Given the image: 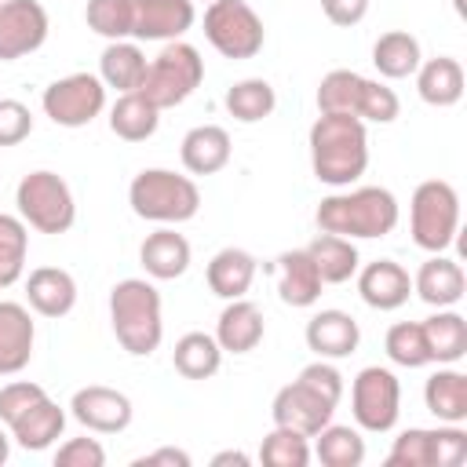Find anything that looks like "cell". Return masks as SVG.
<instances>
[{
  "mask_svg": "<svg viewBox=\"0 0 467 467\" xmlns=\"http://www.w3.org/2000/svg\"><path fill=\"white\" fill-rule=\"evenodd\" d=\"M412 292L427 303V306H456L467 292V277H463V266L441 252H434L412 277Z\"/></svg>",
  "mask_w": 467,
  "mask_h": 467,
  "instance_id": "obj_23",
  "label": "cell"
},
{
  "mask_svg": "<svg viewBox=\"0 0 467 467\" xmlns=\"http://www.w3.org/2000/svg\"><path fill=\"white\" fill-rule=\"evenodd\" d=\"M26 252H29V226L22 215L0 212V288H11L26 274Z\"/></svg>",
  "mask_w": 467,
  "mask_h": 467,
  "instance_id": "obj_38",
  "label": "cell"
},
{
  "mask_svg": "<svg viewBox=\"0 0 467 467\" xmlns=\"http://www.w3.org/2000/svg\"><path fill=\"white\" fill-rule=\"evenodd\" d=\"M248 467L252 460H248V452H241V449H223V452H215L212 456V467Z\"/></svg>",
  "mask_w": 467,
  "mask_h": 467,
  "instance_id": "obj_48",
  "label": "cell"
},
{
  "mask_svg": "<svg viewBox=\"0 0 467 467\" xmlns=\"http://www.w3.org/2000/svg\"><path fill=\"white\" fill-rule=\"evenodd\" d=\"M69 416L95 434H120V431H128L135 409H131V398L124 390L88 383L69 398Z\"/></svg>",
  "mask_w": 467,
  "mask_h": 467,
  "instance_id": "obj_15",
  "label": "cell"
},
{
  "mask_svg": "<svg viewBox=\"0 0 467 467\" xmlns=\"http://www.w3.org/2000/svg\"><path fill=\"white\" fill-rule=\"evenodd\" d=\"M128 204L146 223L179 226L201 212V190L190 175L171 168H142L128 186Z\"/></svg>",
  "mask_w": 467,
  "mask_h": 467,
  "instance_id": "obj_4",
  "label": "cell"
},
{
  "mask_svg": "<svg viewBox=\"0 0 467 467\" xmlns=\"http://www.w3.org/2000/svg\"><path fill=\"white\" fill-rule=\"evenodd\" d=\"M33 131V113L18 99H0V146H18Z\"/></svg>",
  "mask_w": 467,
  "mask_h": 467,
  "instance_id": "obj_43",
  "label": "cell"
},
{
  "mask_svg": "<svg viewBox=\"0 0 467 467\" xmlns=\"http://www.w3.org/2000/svg\"><path fill=\"white\" fill-rule=\"evenodd\" d=\"M339 405H332L321 390H314L310 383H303L299 376L292 383H285L277 394H274V405H270V416H274V427H292L306 438H314L325 423H332V412Z\"/></svg>",
  "mask_w": 467,
  "mask_h": 467,
  "instance_id": "obj_14",
  "label": "cell"
},
{
  "mask_svg": "<svg viewBox=\"0 0 467 467\" xmlns=\"http://www.w3.org/2000/svg\"><path fill=\"white\" fill-rule=\"evenodd\" d=\"M204 80V58L193 44L186 40H168L157 58L146 66V77L135 91H142L157 109L182 106Z\"/></svg>",
  "mask_w": 467,
  "mask_h": 467,
  "instance_id": "obj_7",
  "label": "cell"
},
{
  "mask_svg": "<svg viewBox=\"0 0 467 467\" xmlns=\"http://www.w3.org/2000/svg\"><path fill=\"white\" fill-rule=\"evenodd\" d=\"M306 146L314 179L332 190L354 186L368 168V128L350 113H317Z\"/></svg>",
  "mask_w": 467,
  "mask_h": 467,
  "instance_id": "obj_1",
  "label": "cell"
},
{
  "mask_svg": "<svg viewBox=\"0 0 467 467\" xmlns=\"http://www.w3.org/2000/svg\"><path fill=\"white\" fill-rule=\"evenodd\" d=\"M314 456L325 467H361L365 463V438L350 423H325L314 434Z\"/></svg>",
  "mask_w": 467,
  "mask_h": 467,
  "instance_id": "obj_36",
  "label": "cell"
},
{
  "mask_svg": "<svg viewBox=\"0 0 467 467\" xmlns=\"http://www.w3.org/2000/svg\"><path fill=\"white\" fill-rule=\"evenodd\" d=\"M146 55L135 40H109L99 55V80L117 91H135L146 77Z\"/></svg>",
  "mask_w": 467,
  "mask_h": 467,
  "instance_id": "obj_31",
  "label": "cell"
},
{
  "mask_svg": "<svg viewBox=\"0 0 467 467\" xmlns=\"http://www.w3.org/2000/svg\"><path fill=\"white\" fill-rule=\"evenodd\" d=\"M423 62V51H420V40L405 29H390V33H379V40L372 44V66L383 80H405L420 69Z\"/></svg>",
  "mask_w": 467,
  "mask_h": 467,
  "instance_id": "obj_30",
  "label": "cell"
},
{
  "mask_svg": "<svg viewBox=\"0 0 467 467\" xmlns=\"http://www.w3.org/2000/svg\"><path fill=\"white\" fill-rule=\"evenodd\" d=\"M193 4H212V0H193Z\"/></svg>",
  "mask_w": 467,
  "mask_h": 467,
  "instance_id": "obj_50",
  "label": "cell"
},
{
  "mask_svg": "<svg viewBox=\"0 0 467 467\" xmlns=\"http://www.w3.org/2000/svg\"><path fill=\"white\" fill-rule=\"evenodd\" d=\"M266 336V321L263 310L252 299H226L219 321H215V343L223 347V354H252Z\"/></svg>",
  "mask_w": 467,
  "mask_h": 467,
  "instance_id": "obj_19",
  "label": "cell"
},
{
  "mask_svg": "<svg viewBox=\"0 0 467 467\" xmlns=\"http://www.w3.org/2000/svg\"><path fill=\"white\" fill-rule=\"evenodd\" d=\"M416 77V91L427 106H438V109H449L463 99V66L460 58L452 55H438V58H427L420 62V69L412 73Z\"/></svg>",
  "mask_w": 467,
  "mask_h": 467,
  "instance_id": "obj_28",
  "label": "cell"
},
{
  "mask_svg": "<svg viewBox=\"0 0 467 467\" xmlns=\"http://www.w3.org/2000/svg\"><path fill=\"white\" fill-rule=\"evenodd\" d=\"M84 22L91 33L106 40H131L135 29V0H88Z\"/></svg>",
  "mask_w": 467,
  "mask_h": 467,
  "instance_id": "obj_39",
  "label": "cell"
},
{
  "mask_svg": "<svg viewBox=\"0 0 467 467\" xmlns=\"http://www.w3.org/2000/svg\"><path fill=\"white\" fill-rule=\"evenodd\" d=\"M26 303L40 317H66L77 306V281L62 266H36L26 277Z\"/></svg>",
  "mask_w": 467,
  "mask_h": 467,
  "instance_id": "obj_21",
  "label": "cell"
},
{
  "mask_svg": "<svg viewBox=\"0 0 467 467\" xmlns=\"http://www.w3.org/2000/svg\"><path fill=\"white\" fill-rule=\"evenodd\" d=\"M190 452L186 449H175V445H164V449H153L146 456L135 460V467H190Z\"/></svg>",
  "mask_w": 467,
  "mask_h": 467,
  "instance_id": "obj_47",
  "label": "cell"
},
{
  "mask_svg": "<svg viewBox=\"0 0 467 467\" xmlns=\"http://www.w3.org/2000/svg\"><path fill=\"white\" fill-rule=\"evenodd\" d=\"M306 252H310V259H314V266H317V274H321L325 285H343V281H350V277L358 274V266H361L358 244H354L350 237H339V234H325V230H321V234L306 244Z\"/></svg>",
  "mask_w": 467,
  "mask_h": 467,
  "instance_id": "obj_33",
  "label": "cell"
},
{
  "mask_svg": "<svg viewBox=\"0 0 467 467\" xmlns=\"http://www.w3.org/2000/svg\"><path fill=\"white\" fill-rule=\"evenodd\" d=\"M423 401L438 423H463L467 420V376L452 365H441L438 372L427 376Z\"/></svg>",
  "mask_w": 467,
  "mask_h": 467,
  "instance_id": "obj_29",
  "label": "cell"
},
{
  "mask_svg": "<svg viewBox=\"0 0 467 467\" xmlns=\"http://www.w3.org/2000/svg\"><path fill=\"white\" fill-rule=\"evenodd\" d=\"M299 379H303V383H310L314 390H321V394H325L332 405H339V401H343L347 383H343V372H339L332 361H325V358L310 361L306 368H299Z\"/></svg>",
  "mask_w": 467,
  "mask_h": 467,
  "instance_id": "obj_44",
  "label": "cell"
},
{
  "mask_svg": "<svg viewBox=\"0 0 467 467\" xmlns=\"http://www.w3.org/2000/svg\"><path fill=\"white\" fill-rule=\"evenodd\" d=\"M197 22L193 0H135V40H182Z\"/></svg>",
  "mask_w": 467,
  "mask_h": 467,
  "instance_id": "obj_16",
  "label": "cell"
},
{
  "mask_svg": "<svg viewBox=\"0 0 467 467\" xmlns=\"http://www.w3.org/2000/svg\"><path fill=\"white\" fill-rule=\"evenodd\" d=\"M7 456H11V431L0 427V467L7 463Z\"/></svg>",
  "mask_w": 467,
  "mask_h": 467,
  "instance_id": "obj_49",
  "label": "cell"
},
{
  "mask_svg": "<svg viewBox=\"0 0 467 467\" xmlns=\"http://www.w3.org/2000/svg\"><path fill=\"white\" fill-rule=\"evenodd\" d=\"M321 11H325V18L332 26L350 29L368 15V0H321Z\"/></svg>",
  "mask_w": 467,
  "mask_h": 467,
  "instance_id": "obj_46",
  "label": "cell"
},
{
  "mask_svg": "<svg viewBox=\"0 0 467 467\" xmlns=\"http://www.w3.org/2000/svg\"><path fill=\"white\" fill-rule=\"evenodd\" d=\"M47 390L40 387V383H33V379H11V383H4L0 387V423L7 427V423H15L29 405H36L40 398H44Z\"/></svg>",
  "mask_w": 467,
  "mask_h": 467,
  "instance_id": "obj_42",
  "label": "cell"
},
{
  "mask_svg": "<svg viewBox=\"0 0 467 467\" xmlns=\"http://www.w3.org/2000/svg\"><path fill=\"white\" fill-rule=\"evenodd\" d=\"M230 131L219 124H197L182 135L179 157L190 175H215L230 164Z\"/></svg>",
  "mask_w": 467,
  "mask_h": 467,
  "instance_id": "obj_25",
  "label": "cell"
},
{
  "mask_svg": "<svg viewBox=\"0 0 467 467\" xmlns=\"http://www.w3.org/2000/svg\"><path fill=\"white\" fill-rule=\"evenodd\" d=\"M171 365L182 379H212L223 365V347L208 332H186L175 339Z\"/></svg>",
  "mask_w": 467,
  "mask_h": 467,
  "instance_id": "obj_35",
  "label": "cell"
},
{
  "mask_svg": "<svg viewBox=\"0 0 467 467\" xmlns=\"http://www.w3.org/2000/svg\"><path fill=\"white\" fill-rule=\"evenodd\" d=\"M358 296L365 299V306L372 310H398L409 303L412 296V277L401 263L394 259H376V263H365L358 266Z\"/></svg>",
  "mask_w": 467,
  "mask_h": 467,
  "instance_id": "obj_17",
  "label": "cell"
},
{
  "mask_svg": "<svg viewBox=\"0 0 467 467\" xmlns=\"http://www.w3.org/2000/svg\"><path fill=\"white\" fill-rule=\"evenodd\" d=\"M47 11L40 0H0V62L33 55L47 40Z\"/></svg>",
  "mask_w": 467,
  "mask_h": 467,
  "instance_id": "obj_13",
  "label": "cell"
},
{
  "mask_svg": "<svg viewBox=\"0 0 467 467\" xmlns=\"http://www.w3.org/2000/svg\"><path fill=\"white\" fill-rule=\"evenodd\" d=\"M7 431H11V441L15 445H22L29 452H44V449H51L62 438V431H66V409L44 394L15 423H7Z\"/></svg>",
  "mask_w": 467,
  "mask_h": 467,
  "instance_id": "obj_26",
  "label": "cell"
},
{
  "mask_svg": "<svg viewBox=\"0 0 467 467\" xmlns=\"http://www.w3.org/2000/svg\"><path fill=\"white\" fill-rule=\"evenodd\" d=\"M223 102H226V113H230L234 120H241V124H259L263 117L274 113V106H277V91H274L270 80H263V77H248V80H237V84L226 91Z\"/></svg>",
  "mask_w": 467,
  "mask_h": 467,
  "instance_id": "obj_37",
  "label": "cell"
},
{
  "mask_svg": "<svg viewBox=\"0 0 467 467\" xmlns=\"http://www.w3.org/2000/svg\"><path fill=\"white\" fill-rule=\"evenodd\" d=\"M106 449L95 438H69L55 449V467H102Z\"/></svg>",
  "mask_w": 467,
  "mask_h": 467,
  "instance_id": "obj_45",
  "label": "cell"
},
{
  "mask_svg": "<svg viewBox=\"0 0 467 467\" xmlns=\"http://www.w3.org/2000/svg\"><path fill=\"white\" fill-rule=\"evenodd\" d=\"M317 113H350L365 124H390L401 113L394 88L354 69H328L317 84Z\"/></svg>",
  "mask_w": 467,
  "mask_h": 467,
  "instance_id": "obj_5",
  "label": "cell"
},
{
  "mask_svg": "<svg viewBox=\"0 0 467 467\" xmlns=\"http://www.w3.org/2000/svg\"><path fill=\"white\" fill-rule=\"evenodd\" d=\"M383 350L401 368H423V365H431V354H427V339H423L420 321H398V325H390L387 328V339H383Z\"/></svg>",
  "mask_w": 467,
  "mask_h": 467,
  "instance_id": "obj_41",
  "label": "cell"
},
{
  "mask_svg": "<svg viewBox=\"0 0 467 467\" xmlns=\"http://www.w3.org/2000/svg\"><path fill=\"white\" fill-rule=\"evenodd\" d=\"M15 204H18L22 223L33 226L36 234H66L77 219V201H73L69 182L47 168L18 179Z\"/></svg>",
  "mask_w": 467,
  "mask_h": 467,
  "instance_id": "obj_8",
  "label": "cell"
},
{
  "mask_svg": "<svg viewBox=\"0 0 467 467\" xmlns=\"http://www.w3.org/2000/svg\"><path fill=\"white\" fill-rule=\"evenodd\" d=\"M204 40L223 58H255L266 44V29L248 0H212L204 4Z\"/></svg>",
  "mask_w": 467,
  "mask_h": 467,
  "instance_id": "obj_9",
  "label": "cell"
},
{
  "mask_svg": "<svg viewBox=\"0 0 467 467\" xmlns=\"http://www.w3.org/2000/svg\"><path fill=\"white\" fill-rule=\"evenodd\" d=\"M310 456V438L292 427H274L259 445V460L266 467H306Z\"/></svg>",
  "mask_w": 467,
  "mask_h": 467,
  "instance_id": "obj_40",
  "label": "cell"
},
{
  "mask_svg": "<svg viewBox=\"0 0 467 467\" xmlns=\"http://www.w3.org/2000/svg\"><path fill=\"white\" fill-rule=\"evenodd\" d=\"M190 241L182 234H175L171 226H161L153 234H146V241L139 244V263L153 281H175L190 270Z\"/></svg>",
  "mask_w": 467,
  "mask_h": 467,
  "instance_id": "obj_24",
  "label": "cell"
},
{
  "mask_svg": "<svg viewBox=\"0 0 467 467\" xmlns=\"http://www.w3.org/2000/svg\"><path fill=\"white\" fill-rule=\"evenodd\" d=\"M409 234L423 252H445L460 234V193L445 179H427L409 201Z\"/></svg>",
  "mask_w": 467,
  "mask_h": 467,
  "instance_id": "obj_6",
  "label": "cell"
},
{
  "mask_svg": "<svg viewBox=\"0 0 467 467\" xmlns=\"http://www.w3.org/2000/svg\"><path fill=\"white\" fill-rule=\"evenodd\" d=\"M303 336H306V347L325 361L350 358L358 350V343H361V328L347 310H317L306 321Z\"/></svg>",
  "mask_w": 467,
  "mask_h": 467,
  "instance_id": "obj_20",
  "label": "cell"
},
{
  "mask_svg": "<svg viewBox=\"0 0 467 467\" xmlns=\"http://www.w3.org/2000/svg\"><path fill=\"white\" fill-rule=\"evenodd\" d=\"M161 124V109L142 91H120L109 109V131L124 142H146Z\"/></svg>",
  "mask_w": 467,
  "mask_h": 467,
  "instance_id": "obj_32",
  "label": "cell"
},
{
  "mask_svg": "<svg viewBox=\"0 0 467 467\" xmlns=\"http://www.w3.org/2000/svg\"><path fill=\"white\" fill-rule=\"evenodd\" d=\"M109 325L131 358H150L164 339L161 292L146 277H124L109 292Z\"/></svg>",
  "mask_w": 467,
  "mask_h": 467,
  "instance_id": "obj_3",
  "label": "cell"
},
{
  "mask_svg": "<svg viewBox=\"0 0 467 467\" xmlns=\"http://www.w3.org/2000/svg\"><path fill=\"white\" fill-rule=\"evenodd\" d=\"M255 255L248 248H237V244H226L219 248L212 259H208V270H204V281L208 288L219 296V299H241L252 281H255Z\"/></svg>",
  "mask_w": 467,
  "mask_h": 467,
  "instance_id": "obj_27",
  "label": "cell"
},
{
  "mask_svg": "<svg viewBox=\"0 0 467 467\" xmlns=\"http://www.w3.org/2000/svg\"><path fill=\"white\" fill-rule=\"evenodd\" d=\"M398 197L387 186H347L343 193H328L314 219L317 230L325 234H339V237H387L398 226Z\"/></svg>",
  "mask_w": 467,
  "mask_h": 467,
  "instance_id": "obj_2",
  "label": "cell"
},
{
  "mask_svg": "<svg viewBox=\"0 0 467 467\" xmlns=\"http://www.w3.org/2000/svg\"><path fill=\"white\" fill-rule=\"evenodd\" d=\"M350 412H354V423L368 434L394 431V423L401 416V383H398V376L383 365L361 368L350 383Z\"/></svg>",
  "mask_w": 467,
  "mask_h": 467,
  "instance_id": "obj_11",
  "label": "cell"
},
{
  "mask_svg": "<svg viewBox=\"0 0 467 467\" xmlns=\"http://www.w3.org/2000/svg\"><path fill=\"white\" fill-rule=\"evenodd\" d=\"M274 270H277V296H281V303L303 310V306H314L321 299L325 281H321V274H317V266H314L306 248L281 252Z\"/></svg>",
  "mask_w": 467,
  "mask_h": 467,
  "instance_id": "obj_22",
  "label": "cell"
},
{
  "mask_svg": "<svg viewBox=\"0 0 467 467\" xmlns=\"http://www.w3.org/2000/svg\"><path fill=\"white\" fill-rule=\"evenodd\" d=\"M40 106L58 128H88L106 109V84L99 73H69L44 88Z\"/></svg>",
  "mask_w": 467,
  "mask_h": 467,
  "instance_id": "obj_12",
  "label": "cell"
},
{
  "mask_svg": "<svg viewBox=\"0 0 467 467\" xmlns=\"http://www.w3.org/2000/svg\"><path fill=\"white\" fill-rule=\"evenodd\" d=\"M423 339H427V354L438 365H456L467 354V321L452 310L441 306L438 314H431L427 321H420Z\"/></svg>",
  "mask_w": 467,
  "mask_h": 467,
  "instance_id": "obj_34",
  "label": "cell"
},
{
  "mask_svg": "<svg viewBox=\"0 0 467 467\" xmlns=\"http://www.w3.org/2000/svg\"><path fill=\"white\" fill-rule=\"evenodd\" d=\"M467 460V431L460 423L409 427L394 438L387 467H460Z\"/></svg>",
  "mask_w": 467,
  "mask_h": 467,
  "instance_id": "obj_10",
  "label": "cell"
},
{
  "mask_svg": "<svg viewBox=\"0 0 467 467\" xmlns=\"http://www.w3.org/2000/svg\"><path fill=\"white\" fill-rule=\"evenodd\" d=\"M36 325L29 306L15 299H0V376H18L33 361Z\"/></svg>",
  "mask_w": 467,
  "mask_h": 467,
  "instance_id": "obj_18",
  "label": "cell"
}]
</instances>
